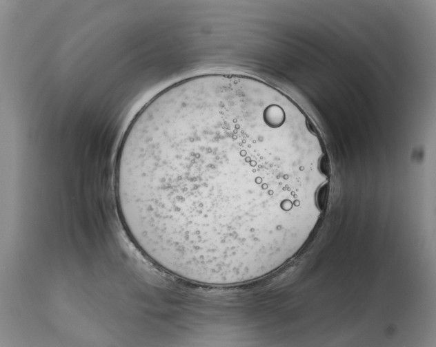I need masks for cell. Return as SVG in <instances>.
<instances>
[{
    "instance_id": "cell-1",
    "label": "cell",
    "mask_w": 436,
    "mask_h": 347,
    "mask_svg": "<svg viewBox=\"0 0 436 347\" xmlns=\"http://www.w3.org/2000/svg\"><path fill=\"white\" fill-rule=\"evenodd\" d=\"M321 141L270 85L210 74L177 82L135 116L117 154V208L137 247L199 284L260 278L295 253L323 209Z\"/></svg>"
}]
</instances>
